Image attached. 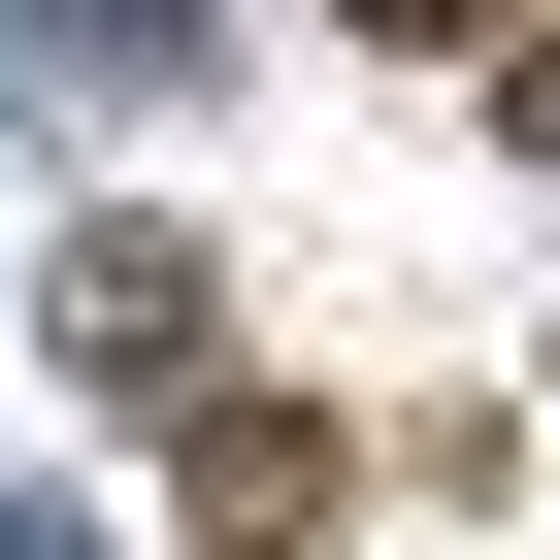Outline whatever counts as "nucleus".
Instances as JSON below:
<instances>
[{
  "mask_svg": "<svg viewBox=\"0 0 560 560\" xmlns=\"http://www.w3.org/2000/svg\"><path fill=\"white\" fill-rule=\"evenodd\" d=\"M363 34H494V0H363Z\"/></svg>",
  "mask_w": 560,
  "mask_h": 560,
  "instance_id": "obj_3",
  "label": "nucleus"
},
{
  "mask_svg": "<svg viewBox=\"0 0 560 560\" xmlns=\"http://www.w3.org/2000/svg\"><path fill=\"white\" fill-rule=\"evenodd\" d=\"M198 527H330V429L298 396H198Z\"/></svg>",
  "mask_w": 560,
  "mask_h": 560,
  "instance_id": "obj_2",
  "label": "nucleus"
},
{
  "mask_svg": "<svg viewBox=\"0 0 560 560\" xmlns=\"http://www.w3.org/2000/svg\"><path fill=\"white\" fill-rule=\"evenodd\" d=\"M198 330H231V298H198V231H67V363H100V396H165V429H198V396H231Z\"/></svg>",
  "mask_w": 560,
  "mask_h": 560,
  "instance_id": "obj_1",
  "label": "nucleus"
}]
</instances>
